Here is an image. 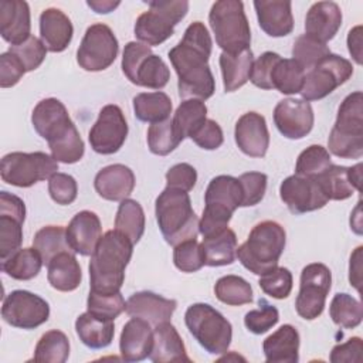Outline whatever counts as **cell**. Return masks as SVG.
I'll return each instance as SVG.
<instances>
[{
  "label": "cell",
  "instance_id": "obj_7",
  "mask_svg": "<svg viewBox=\"0 0 363 363\" xmlns=\"http://www.w3.org/2000/svg\"><path fill=\"white\" fill-rule=\"evenodd\" d=\"M329 152L342 159H360L363 155V94H349L337 109L336 122L328 139Z\"/></svg>",
  "mask_w": 363,
  "mask_h": 363
},
{
  "label": "cell",
  "instance_id": "obj_31",
  "mask_svg": "<svg viewBox=\"0 0 363 363\" xmlns=\"http://www.w3.org/2000/svg\"><path fill=\"white\" fill-rule=\"evenodd\" d=\"M75 330L79 340L89 349H104L113 340L115 325L113 319L85 312L77 318Z\"/></svg>",
  "mask_w": 363,
  "mask_h": 363
},
{
  "label": "cell",
  "instance_id": "obj_58",
  "mask_svg": "<svg viewBox=\"0 0 363 363\" xmlns=\"http://www.w3.org/2000/svg\"><path fill=\"white\" fill-rule=\"evenodd\" d=\"M197 182V172L189 163H177L166 173V187L190 191Z\"/></svg>",
  "mask_w": 363,
  "mask_h": 363
},
{
  "label": "cell",
  "instance_id": "obj_49",
  "mask_svg": "<svg viewBox=\"0 0 363 363\" xmlns=\"http://www.w3.org/2000/svg\"><path fill=\"white\" fill-rule=\"evenodd\" d=\"M86 308H88V312L94 315L115 320V318H118L125 311L126 302L121 292L101 294V292L89 291Z\"/></svg>",
  "mask_w": 363,
  "mask_h": 363
},
{
  "label": "cell",
  "instance_id": "obj_12",
  "mask_svg": "<svg viewBox=\"0 0 363 363\" xmlns=\"http://www.w3.org/2000/svg\"><path fill=\"white\" fill-rule=\"evenodd\" d=\"M58 170V162L44 152H11L1 159V180L17 187H30L50 179Z\"/></svg>",
  "mask_w": 363,
  "mask_h": 363
},
{
  "label": "cell",
  "instance_id": "obj_51",
  "mask_svg": "<svg viewBox=\"0 0 363 363\" xmlns=\"http://www.w3.org/2000/svg\"><path fill=\"white\" fill-rule=\"evenodd\" d=\"M173 262L182 272H196L204 265V254L197 240H187L174 245Z\"/></svg>",
  "mask_w": 363,
  "mask_h": 363
},
{
  "label": "cell",
  "instance_id": "obj_26",
  "mask_svg": "<svg viewBox=\"0 0 363 363\" xmlns=\"http://www.w3.org/2000/svg\"><path fill=\"white\" fill-rule=\"evenodd\" d=\"M254 7L261 30L269 37H285L294 30L291 1L255 0Z\"/></svg>",
  "mask_w": 363,
  "mask_h": 363
},
{
  "label": "cell",
  "instance_id": "obj_6",
  "mask_svg": "<svg viewBox=\"0 0 363 363\" xmlns=\"http://www.w3.org/2000/svg\"><path fill=\"white\" fill-rule=\"evenodd\" d=\"M204 203L206 206L199 224L203 238L225 230L234 211L241 207L242 191L238 179L227 174L211 179L204 194Z\"/></svg>",
  "mask_w": 363,
  "mask_h": 363
},
{
  "label": "cell",
  "instance_id": "obj_30",
  "mask_svg": "<svg viewBox=\"0 0 363 363\" xmlns=\"http://www.w3.org/2000/svg\"><path fill=\"white\" fill-rule=\"evenodd\" d=\"M268 363H296L299 360V333L292 325H282L262 343Z\"/></svg>",
  "mask_w": 363,
  "mask_h": 363
},
{
  "label": "cell",
  "instance_id": "obj_1",
  "mask_svg": "<svg viewBox=\"0 0 363 363\" xmlns=\"http://www.w3.org/2000/svg\"><path fill=\"white\" fill-rule=\"evenodd\" d=\"M211 37L201 21L191 23L182 41L169 51V60L177 72L179 95L183 99H208L216 89V81L208 67Z\"/></svg>",
  "mask_w": 363,
  "mask_h": 363
},
{
  "label": "cell",
  "instance_id": "obj_50",
  "mask_svg": "<svg viewBox=\"0 0 363 363\" xmlns=\"http://www.w3.org/2000/svg\"><path fill=\"white\" fill-rule=\"evenodd\" d=\"M23 223L21 220L0 214V259L9 258L20 250L23 242Z\"/></svg>",
  "mask_w": 363,
  "mask_h": 363
},
{
  "label": "cell",
  "instance_id": "obj_63",
  "mask_svg": "<svg viewBox=\"0 0 363 363\" xmlns=\"http://www.w3.org/2000/svg\"><path fill=\"white\" fill-rule=\"evenodd\" d=\"M362 250L363 247H357L354 252L350 255V268H349V281L360 292V271H362Z\"/></svg>",
  "mask_w": 363,
  "mask_h": 363
},
{
  "label": "cell",
  "instance_id": "obj_38",
  "mask_svg": "<svg viewBox=\"0 0 363 363\" xmlns=\"http://www.w3.org/2000/svg\"><path fill=\"white\" fill-rule=\"evenodd\" d=\"M328 200H346L354 193L349 167L330 164L322 174L315 177Z\"/></svg>",
  "mask_w": 363,
  "mask_h": 363
},
{
  "label": "cell",
  "instance_id": "obj_60",
  "mask_svg": "<svg viewBox=\"0 0 363 363\" xmlns=\"http://www.w3.org/2000/svg\"><path fill=\"white\" fill-rule=\"evenodd\" d=\"M362 352H363V343L362 339L354 336L350 337L346 343L336 345L330 352V362L332 363H342V362H362Z\"/></svg>",
  "mask_w": 363,
  "mask_h": 363
},
{
  "label": "cell",
  "instance_id": "obj_11",
  "mask_svg": "<svg viewBox=\"0 0 363 363\" xmlns=\"http://www.w3.org/2000/svg\"><path fill=\"white\" fill-rule=\"evenodd\" d=\"M122 71L135 85L162 89L170 79V69L166 62L152 52L143 43L130 41L123 48Z\"/></svg>",
  "mask_w": 363,
  "mask_h": 363
},
{
  "label": "cell",
  "instance_id": "obj_3",
  "mask_svg": "<svg viewBox=\"0 0 363 363\" xmlns=\"http://www.w3.org/2000/svg\"><path fill=\"white\" fill-rule=\"evenodd\" d=\"M133 251L132 241L118 230L106 231L98 241L89 261L91 289L101 294L119 292L125 269Z\"/></svg>",
  "mask_w": 363,
  "mask_h": 363
},
{
  "label": "cell",
  "instance_id": "obj_55",
  "mask_svg": "<svg viewBox=\"0 0 363 363\" xmlns=\"http://www.w3.org/2000/svg\"><path fill=\"white\" fill-rule=\"evenodd\" d=\"M48 193L57 204L67 206L77 199L78 186L72 176L57 172L48 179Z\"/></svg>",
  "mask_w": 363,
  "mask_h": 363
},
{
  "label": "cell",
  "instance_id": "obj_47",
  "mask_svg": "<svg viewBox=\"0 0 363 363\" xmlns=\"http://www.w3.org/2000/svg\"><path fill=\"white\" fill-rule=\"evenodd\" d=\"M330 54L329 47L306 34L299 35L292 47V58L303 68L311 69L326 55Z\"/></svg>",
  "mask_w": 363,
  "mask_h": 363
},
{
  "label": "cell",
  "instance_id": "obj_18",
  "mask_svg": "<svg viewBox=\"0 0 363 363\" xmlns=\"http://www.w3.org/2000/svg\"><path fill=\"white\" fill-rule=\"evenodd\" d=\"M279 196L294 214L319 210L329 201L316 179L298 174H292L281 183Z\"/></svg>",
  "mask_w": 363,
  "mask_h": 363
},
{
  "label": "cell",
  "instance_id": "obj_53",
  "mask_svg": "<svg viewBox=\"0 0 363 363\" xmlns=\"http://www.w3.org/2000/svg\"><path fill=\"white\" fill-rule=\"evenodd\" d=\"M9 51L13 52L21 61V64L26 68V72H28L37 69L43 64L48 50L40 38L30 35L24 43L18 45H10Z\"/></svg>",
  "mask_w": 363,
  "mask_h": 363
},
{
  "label": "cell",
  "instance_id": "obj_32",
  "mask_svg": "<svg viewBox=\"0 0 363 363\" xmlns=\"http://www.w3.org/2000/svg\"><path fill=\"white\" fill-rule=\"evenodd\" d=\"M74 254L69 251L60 252L47 264V278L54 289L71 292L79 286L82 272Z\"/></svg>",
  "mask_w": 363,
  "mask_h": 363
},
{
  "label": "cell",
  "instance_id": "obj_62",
  "mask_svg": "<svg viewBox=\"0 0 363 363\" xmlns=\"http://www.w3.org/2000/svg\"><path fill=\"white\" fill-rule=\"evenodd\" d=\"M347 48L356 64H362V26H356L349 31Z\"/></svg>",
  "mask_w": 363,
  "mask_h": 363
},
{
  "label": "cell",
  "instance_id": "obj_28",
  "mask_svg": "<svg viewBox=\"0 0 363 363\" xmlns=\"http://www.w3.org/2000/svg\"><path fill=\"white\" fill-rule=\"evenodd\" d=\"M74 34V27L68 16L60 9H45L40 16V35L45 48L51 52L64 51Z\"/></svg>",
  "mask_w": 363,
  "mask_h": 363
},
{
  "label": "cell",
  "instance_id": "obj_13",
  "mask_svg": "<svg viewBox=\"0 0 363 363\" xmlns=\"http://www.w3.org/2000/svg\"><path fill=\"white\" fill-rule=\"evenodd\" d=\"M352 75V62L337 54L330 52L305 74L303 85L299 94L306 102L322 99L345 84Z\"/></svg>",
  "mask_w": 363,
  "mask_h": 363
},
{
  "label": "cell",
  "instance_id": "obj_10",
  "mask_svg": "<svg viewBox=\"0 0 363 363\" xmlns=\"http://www.w3.org/2000/svg\"><path fill=\"white\" fill-rule=\"evenodd\" d=\"M147 4L149 10L135 23V35L146 45H159L173 35L174 27L189 11V1L155 0Z\"/></svg>",
  "mask_w": 363,
  "mask_h": 363
},
{
  "label": "cell",
  "instance_id": "obj_25",
  "mask_svg": "<svg viewBox=\"0 0 363 363\" xmlns=\"http://www.w3.org/2000/svg\"><path fill=\"white\" fill-rule=\"evenodd\" d=\"M340 26L342 10L333 1L313 3L305 17V34L325 44L336 35Z\"/></svg>",
  "mask_w": 363,
  "mask_h": 363
},
{
  "label": "cell",
  "instance_id": "obj_9",
  "mask_svg": "<svg viewBox=\"0 0 363 363\" xmlns=\"http://www.w3.org/2000/svg\"><path fill=\"white\" fill-rule=\"evenodd\" d=\"M184 322L189 332L206 352L221 354L228 350L233 339V326L211 305H190L184 313Z\"/></svg>",
  "mask_w": 363,
  "mask_h": 363
},
{
  "label": "cell",
  "instance_id": "obj_19",
  "mask_svg": "<svg viewBox=\"0 0 363 363\" xmlns=\"http://www.w3.org/2000/svg\"><path fill=\"white\" fill-rule=\"evenodd\" d=\"M313 109L303 99L285 98L274 109V123L288 139H302L313 128Z\"/></svg>",
  "mask_w": 363,
  "mask_h": 363
},
{
  "label": "cell",
  "instance_id": "obj_15",
  "mask_svg": "<svg viewBox=\"0 0 363 363\" xmlns=\"http://www.w3.org/2000/svg\"><path fill=\"white\" fill-rule=\"evenodd\" d=\"M119 51L113 31L102 23L86 28L77 51V61L85 71H104L113 64Z\"/></svg>",
  "mask_w": 363,
  "mask_h": 363
},
{
  "label": "cell",
  "instance_id": "obj_42",
  "mask_svg": "<svg viewBox=\"0 0 363 363\" xmlns=\"http://www.w3.org/2000/svg\"><path fill=\"white\" fill-rule=\"evenodd\" d=\"M69 356V340L61 330L52 329L45 332L34 350V362L64 363Z\"/></svg>",
  "mask_w": 363,
  "mask_h": 363
},
{
  "label": "cell",
  "instance_id": "obj_34",
  "mask_svg": "<svg viewBox=\"0 0 363 363\" xmlns=\"http://www.w3.org/2000/svg\"><path fill=\"white\" fill-rule=\"evenodd\" d=\"M204 254V265H230L237 257V235L228 227L221 233L204 237L200 244Z\"/></svg>",
  "mask_w": 363,
  "mask_h": 363
},
{
  "label": "cell",
  "instance_id": "obj_48",
  "mask_svg": "<svg viewBox=\"0 0 363 363\" xmlns=\"http://www.w3.org/2000/svg\"><path fill=\"white\" fill-rule=\"evenodd\" d=\"M292 274L285 267H275L261 275L258 285L264 294L275 299H285L292 291Z\"/></svg>",
  "mask_w": 363,
  "mask_h": 363
},
{
  "label": "cell",
  "instance_id": "obj_40",
  "mask_svg": "<svg viewBox=\"0 0 363 363\" xmlns=\"http://www.w3.org/2000/svg\"><path fill=\"white\" fill-rule=\"evenodd\" d=\"M207 119V106L200 99H184L176 109L173 125L179 135L190 138Z\"/></svg>",
  "mask_w": 363,
  "mask_h": 363
},
{
  "label": "cell",
  "instance_id": "obj_41",
  "mask_svg": "<svg viewBox=\"0 0 363 363\" xmlns=\"http://www.w3.org/2000/svg\"><path fill=\"white\" fill-rule=\"evenodd\" d=\"M33 247L40 252L45 265L60 252H74L67 241V230L61 225H47L38 230L34 235Z\"/></svg>",
  "mask_w": 363,
  "mask_h": 363
},
{
  "label": "cell",
  "instance_id": "obj_4",
  "mask_svg": "<svg viewBox=\"0 0 363 363\" xmlns=\"http://www.w3.org/2000/svg\"><path fill=\"white\" fill-rule=\"evenodd\" d=\"M155 213L167 244L174 247L183 241L197 238L200 220L191 207L187 191L166 187L156 199Z\"/></svg>",
  "mask_w": 363,
  "mask_h": 363
},
{
  "label": "cell",
  "instance_id": "obj_29",
  "mask_svg": "<svg viewBox=\"0 0 363 363\" xmlns=\"http://www.w3.org/2000/svg\"><path fill=\"white\" fill-rule=\"evenodd\" d=\"M149 359L156 363L190 362L179 332L169 320L155 326L153 345Z\"/></svg>",
  "mask_w": 363,
  "mask_h": 363
},
{
  "label": "cell",
  "instance_id": "obj_64",
  "mask_svg": "<svg viewBox=\"0 0 363 363\" xmlns=\"http://www.w3.org/2000/svg\"><path fill=\"white\" fill-rule=\"evenodd\" d=\"M86 4L99 14H106L111 13L113 9H116L119 6V1H112V0H89L86 1Z\"/></svg>",
  "mask_w": 363,
  "mask_h": 363
},
{
  "label": "cell",
  "instance_id": "obj_5",
  "mask_svg": "<svg viewBox=\"0 0 363 363\" xmlns=\"http://www.w3.org/2000/svg\"><path fill=\"white\" fill-rule=\"evenodd\" d=\"M285 230L277 221H261L247 241L237 248L240 262L252 274L262 275L275 268L285 248Z\"/></svg>",
  "mask_w": 363,
  "mask_h": 363
},
{
  "label": "cell",
  "instance_id": "obj_59",
  "mask_svg": "<svg viewBox=\"0 0 363 363\" xmlns=\"http://www.w3.org/2000/svg\"><path fill=\"white\" fill-rule=\"evenodd\" d=\"M26 74V68L21 61L10 51L0 55V86H14Z\"/></svg>",
  "mask_w": 363,
  "mask_h": 363
},
{
  "label": "cell",
  "instance_id": "obj_52",
  "mask_svg": "<svg viewBox=\"0 0 363 363\" xmlns=\"http://www.w3.org/2000/svg\"><path fill=\"white\" fill-rule=\"evenodd\" d=\"M258 305V309L250 311L245 315L244 325L250 332L255 335H262L278 323L279 312L274 305L268 303L265 299H259Z\"/></svg>",
  "mask_w": 363,
  "mask_h": 363
},
{
  "label": "cell",
  "instance_id": "obj_22",
  "mask_svg": "<svg viewBox=\"0 0 363 363\" xmlns=\"http://www.w3.org/2000/svg\"><path fill=\"white\" fill-rule=\"evenodd\" d=\"M152 325L142 319L132 316L123 326L119 350L121 356L126 362H140L149 357L153 345V329Z\"/></svg>",
  "mask_w": 363,
  "mask_h": 363
},
{
  "label": "cell",
  "instance_id": "obj_23",
  "mask_svg": "<svg viewBox=\"0 0 363 363\" xmlns=\"http://www.w3.org/2000/svg\"><path fill=\"white\" fill-rule=\"evenodd\" d=\"M176 308L177 302L174 299L163 298L150 291H140L129 296L125 311L129 316L142 318L156 326L162 322L170 320Z\"/></svg>",
  "mask_w": 363,
  "mask_h": 363
},
{
  "label": "cell",
  "instance_id": "obj_14",
  "mask_svg": "<svg viewBox=\"0 0 363 363\" xmlns=\"http://www.w3.org/2000/svg\"><path fill=\"white\" fill-rule=\"evenodd\" d=\"M330 284L332 274L325 264L313 262L306 265L301 272L299 292L295 301L296 313L306 320L320 316L330 291Z\"/></svg>",
  "mask_w": 363,
  "mask_h": 363
},
{
  "label": "cell",
  "instance_id": "obj_56",
  "mask_svg": "<svg viewBox=\"0 0 363 363\" xmlns=\"http://www.w3.org/2000/svg\"><path fill=\"white\" fill-rule=\"evenodd\" d=\"M282 57L277 52L272 51H265L264 54H261L251 67V72H250V81L261 88V89H272V84H271V72L275 67V64L281 60Z\"/></svg>",
  "mask_w": 363,
  "mask_h": 363
},
{
  "label": "cell",
  "instance_id": "obj_54",
  "mask_svg": "<svg viewBox=\"0 0 363 363\" xmlns=\"http://www.w3.org/2000/svg\"><path fill=\"white\" fill-rule=\"evenodd\" d=\"M267 174L261 172H248L242 173L238 177L242 191V203L241 207H250L258 204L265 194L267 190Z\"/></svg>",
  "mask_w": 363,
  "mask_h": 363
},
{
  "label": "cell",
  "instance_id": "obj_43",
  "mask_svg": "<svg viewBox=\"0 0 363 363\" xmlns=\"http://www.w3.org/2000/svg\"><path fill=\"white\" fill-rule=\"evenodd\" d=\"M217 299L230 306H240L252 302L251 285L238 275L221 277L214 285Z\"/></svg>",
  "mask_w": 363,
  "mask_h": 363
},
{
  "label": "cell",
  "instance_id": "obj_33",
  "mask_svg": "<svg viewBox=\"0 0 363 363\" xmlns=\"http://www.w3.org/2000/svg\"><path fill=\"white\" fill-rule=\"evenodd\" d=\"M254 55L251 48L237 52H221L220 68L223 75V85L225 92H233L241 88L248 79Z\"/></svg>",
  "mask_w": 363,
  "mask_h": 363
},
{
  "label": "cell",
  "instance_id": "obj_20",
  "mask_svg": "<svg viewBox=\"0 0 363 363\" xmlns=\"http://www.w3.org/2000/svg\"><path fill=\"white\" fill-rule=\"evenodd\" d=\"M234 138L238 149L250 157H264L269 146V132L265 118L257 112H247L235 123Z\"/></svg>",
  "mask_w": 363,
  "mask_h": 363
},
{
  "label": "cell",
  "instance_id": "obj_24",
  "mask_svg": "<svg viewBox=\"0 0 363 363\" xmlns=\"http://www.w3.org/2000/svg\"><path fill=\"white\" fill-rule=\"evenodd\" d=\"M30 7L23 0L0 1V34L10 45H18L30 37Z\"/></svg>",
  "mask_w": 363,
  "mask_h": 363
},
{
  "label": "cell",
  "instance_id": "obj_57",
  "mask_svg": "<svg viewBox=\"0 0 363 363\" xmlns=\"http://www.w3.org/2000/svg\"><path fill=\"white\" fill-rule=\"evenodd\" d=\"M190 139L201 149L214 150L223 145L224 136L220 125L213 119H206L204 123L190 136Z\"/></svg>",
  "mask_w": 363,
  "mask_h": 363
},
{
  "label": "cell",
  "instance_id": "obj_2",
  "mask_svg": "<svg viewBox=\"0 0 363 363\" xmlns=\"http://www.w3.org/2000/svg\"><path fill=\"white\" fill-rule=\"evenodd\" d=\"M35 132L48 142L51 156L61 163H77L84 156V140L65 105L55 98L40 101L31 115Z\"/></svg>",
  "mask_w": 363,
  "mask_h": 363
},
{
  "label": "cell",
  "instance_id": "obj_44",
  "mask_svg": "<svg viewBox=\"0 0 363 363\" xmlns=\"http://www.w3.org/2000/svg\"><path fill=\"white\" fill-rule=\"evenodd\" d=\"M329 315L340 328L353 329L362 323L363 308L360 301L349 294H336L329 306Z\"/></svg>",
  "mask_w": 363,
  "mask_h": 363
},
{
  "label": "cell",
  "instance_id": "obj_46",
  "mask_svg": "<svg viewBox=\"0 0 363 363\" xmlns=\"http://www.w3.org/2000/svg\"><path fill=\"white\" fill-rule=\"evenodd\" d=\"M330 164V153L320 145H311L298 156L295 174L315 179L322 174Z\"/></svg>",
  "mask_w": 363,
  "mask_h": 363
},
{
  "label": "cell",
  "instance_id": "obj_16",
  "mask_svg": "<svg viewBox=\"0 0 363 363\" xmlns=\"http://www.w3.org/2000/svg\"><path fill=\"white\" fill-rule=\"evenodd\" d=\"M1 316L14 328L34 329L48 320L50 305L33 292L17 289L4 298Z\"/></svg>",
  "mask_w": 363,
  "mask_h": 363
},
{
  "label": "cell",
  "instance_id": "obj_27",
  "mask_svg": "<svg viewBox=\"0 0 363 363\" xmlns=\"http://www.w3.org/2000/svg\"><path fill=\"white\" fill-rule=\"evenodd\" d=\"M94 186L102 199L122 201L133 191L135 174L125 164H109L96 173Z\"/></svg>",
  "mask_w": 363,
  "mask_h": 363
},
{
  "label": "cell",
  "instance_id": "obj_35",
  "mask_svg": "<svg viewBox=\"0 0 363 363\" xmlns=\"http://www.w3.org/2000/svg\"><path fill=\"white\" fill-rule=\"evenodd\" d=\"M133 111L135 116L142 122H163L172 113V101L162 91L142 92L133 98Z\"/></svg>",
  "mask_w": 363,
  "mask_h": 363
},
{
  "label": "cell",
  "instance_id": "obj_37",
  "mask_svg": "<svg viewBox=\"0 0 363 363\" xmlns=\"http://www.w3.org/2000/svg\"><path fill=\"white\" fill-rule=\"evenodd\" d=\"M115 230L126 235L133 245L142 238L145 231V213L136 200L125 199L121 201L115 217Z\"/></svg>",
  "mask_w": 363,
  "mask_h": 363
},
{
  "label": "cell",
  "instance_id": "obj_17",
  "mask_svg": "<svg viewBox=\"0 0 363 363\" xmlns=\"http://www.w3.org/2000/svg\"><path fill=\"white\" fill-rule=\"evenodd\" d=\"M128 136V123L118 105H106L101 109L96 122L89 130L91 147L101 155L116 153Z\"/></svg>",
  "mask_w": 363,
  "mask_h": 363
},
{
  "label": "cell",
  "instance_id": "obj_45",
  "mask_svg": "<svg viewBox=\"0 0 363 363\" xmlns=\"http://www.w3.org/2000/svg\"><path fill=\"white\" fill-rule=\"evenodd\" d=\"M183 138L179 135L173 125V119L152 123L147 129V146L153 155L166 156L173 152Z\"/></svg>",
  "mask_w": 363,
  "mask_h": 363
},
{
  "label": "cell",
  "instance_id": "obj_61",
  "mask_svg": "<svg viewBox=\"0 0 363 363\" xmlns=\"http://www.w3.org/2000/svg\"><path fill=\"white\" fill-rule=\"evenodd\" d=\"M0 214H7L11 217H16L21 221L26 218V206L24 201L9 193V191H1L0 193Z\"/></svg>",
  "mask_w": 363,
  "mask_h": 363
},
{
  "label": "cell",
  "instance_id": "obj_39",
  "mask_svg": "<svg viewBox=\"0 0 363 363\" xmlns=\"http://www.w3.org/2000/svg\"><path fill=\"white\" fill-rule=\"evenodd\" d=\"M303 78L305 69L294 58H281L271 72L272 89H278L285 95L299 94Z\"/></svg>",
  "mask_w": 363,
  "mask_h": 363
},
{
  "label": "cell",
  "instance_id": "obj_8",
  "mask_svg": "<svg viewBox=\"0 0 363 363\" xmlns=\"http://www.w3.org/2000/svg\"><path fill=\"white\" fill-rule=\"evenodd\" d=\"M208 21L216 43L224 52H237L250 48L251 30L241 1H216L210 9Z\"/></svg>",
  "mask_w": 363,
  "mask_h": 363
},
{
  "label": "cell",
  "instance_id": "obj_36",
  "mask_svg": "<svg viewBox=\"0 0 363 363\" xmlns=\"http://www.w3.org/2000/svg\"><path fill=\"white\" fill-rule=\"evenodd\" d=\"M43 264V258L34 247L20 248L1 261V269L13 279L28 281L38 275Z\"/></svg>",
  "mask_w": 363,
  "mask_h": 363
},
{
  "label": "cell",
  "instance_id": "obj_21",
  "mask_svg": "<svg viewBox=\"0 0 363 363\" xmlns=\"http://www.w3.org/2000/svg\"><path fill=\"white\" fill-rule=\"evenodd\" d=\"M65 230L71 250L79 255H92L99 238L102 237L101 220L89 210L77 213Z\"/></svg>",
  "mask_w": 363,
  "mask_h": 363
}]
</instances>
